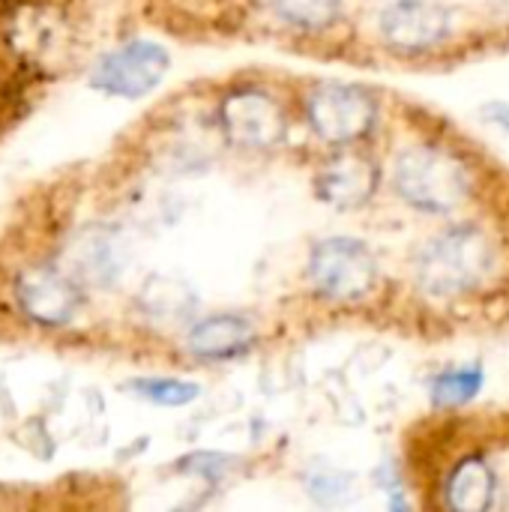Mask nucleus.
<instances>
[{
	"mask_svg": "<svg viewBox=\"0 0 509 512\" xmlns=\"http://www.w3.org/2000/svg\"><path fill=\"white\" fill-rule=\"evenodd\" d=\"M387 183L408 210L432 219H450L477 201L483 171L480 162L453 138L420 135L393 153Z\"/></svg>",
	"mask_w": 509,
	"mask_h": 512,
	"instance_id": "obj_2",
	"label": "nucleus"
},
{
	"mask_svg": "<svg viewBox=\"0 0 509 512\" xmlns=\"http://www.w3.org/2000/svg\"><path fill=\"white\" fill-rule=\"evenodd\" d=\"M501 477L486 450H462L438 483V504L453 512H486L498 507Z\"/></svg>",
	"mask_w": 509,
	"mask_h": 512,
	"instance_id": "obj_9",
	"label": "nucleus"
},
{
	"mask_svg": "<svg viewBox=\"0 0 509 512\" xmlns=\"http://www.w3.org/2000/svg\"><path fill=\"white\" fill-rule=\"evenodd\" d=\"M303 486H306L309 498L318 504H345L351 498V477L336 468L312 465Z\"/></svg>",
	"mask_w": 509,
	"mask_h": 512,
	"instance_id": "obj_15",
	"label": "nucleus"
},
{
	"mask_svg": "<svg viewBox=\"0 0 509 512\" xmlns=\"http://www.w3.org/2000/svg\"><path fill=\"white\" fill-rule=\"evenodd\" d=\"M258 324L243 312H219L195 321L186 330V351L201 363H225L249 354L258 345Z\"/></svg>",
	"mask_w": 509,
	"mask_h": 512,
	"instance_id": "obj_10",
	"label": "nucleus"
},
{
	"mask_svg": "<svg viewBox=\"0 0 509 512\" xmlns=\"http://www.w3.org/2000/svg\"><path fill=\"white\" fill-rule=\"evenodd\" d=\"M129 390L138 399H144L150 405H162V408H183L201 396L198 384L180 381V378H138L129 384Z\"/></svg>",
	"mask_w": 509,
	"mask_h": 512,
	"instance_id": "obj_14",
	"label": "nucleus"
},
{
	"mask_svg": "<svg viewBox=\"0 0 509 512\" xmlns=\"http://www.w3.org/2000/svg\"><path fill=\"white\" fill-rule=\"evenodd\" d=\"M303 279L309 294L330 309H357L375 297L381 264L375 249L351 234H330L312 243Z\"/></svg>",
	"mask_w": 509,
	"mask_h": 512,
	"instance_id": "obj_4",
	"label": "nucleus"
},
{
	"mask_svg": "<svg viewBox=\"0 0 509 512\" xmlns=\"http://www.w3.org/2000/svg\"><path fill=\"white\" fill-rule=\"evenodd\" d=\"M18 303L39 324H66L75 315L81 294L63 273L33 270L18 279Z\"/></svg>",
	"mask_w": 509,
	"mask_h": 512,
	"instance_id": "obj_11",
	"label": "nucleus"
},
{
	"mask_svg": "<svg viewBox=\"0 0 509 512\" xmlns=\"http://www.w3.org/2000/svg\"><path fill=\"white\" fill-rule=\"evenodd\" d=\"M291 105L267 84L237 81L216 105L219 135L240 153H273L291 135Z\"/></svg>",
	"mask_w": 509,
	"mask_h": 512,
	"instance_id": "obj_5",
	"label": "nucleus"
},
{
	"mask_svg": "<svg viewBox=\"0 0 509 512\" xmlns=\"http://www.w3.org/2000/svg\"><path fill=\"white\" fill-rule=\"evenodd\" d=\"M168 69H171V57L159 42L132 39L96 63L90 84L108 96L141 99L162 84Z\"/></svg>",
	"mask_w": 509,
	"mask_h": 512,
	"instance_id": "obj_8",
	"label": "nucleus"
},
{
	"mask_svg": "<svg viewBox=\"0 0 509 512\" xmlns=\"http://www.w3.org/2000/svg\"><path fill=\"white\" fill-rule=\"evenodd\" d=\"M273 18L297 36H324L345 18V0H267Z\"/></svg>",
	"mask_w": 509,
	"mask_h": 512,
	"instance_id": "obj_12",
	"label": "nucleus"
},
{
	"mask_svg": "<svg viewBox=\"0 0 509 512\" xmlns=\"http://www.w3.org/2000/svg\"><path fill=\"white\" fill-rule=\"evenodd\" d=\"M507 273L501 237L474 219L429 234L411 261V285L432 306H462L489 297Z\"/></svg>",
	"mask_w": 509,
	"mask_h": 512,
	"instance_id": "obj_1",
	"label": "nucleus"
},
{
	"mask_svg": "<svg viewBox=\"0 0 509 512\" xmlns=\"http://www.w3.org/2000/svg\"><path fill=\"white\" fill-rule=\"evenodd\" d=\"M297 111L324 150L369 144L384 120L381 96L372 87L351 81L306 84L297 99Z\"/></svg>",
	"mask_w": 509,
	"mask_h": 512,
	"instance_id": "obj_3",
	"label": "nucleus"
},
{
	"mask_svg": "<svg viewBox=\"0 0 509 512\" xmlns=\"http://www.w3.org/2000/svg\"><path fill=\"white\" fill-rule=\"evenodd\" d=\"M489 123L501 126L504 132H509V102H486V108L480 111Z\"/></svg>",
	"mask_w": 509,
	"mask_h": 512,
	"instance_id": "obj_16",
	"label": "nucleus"
},
{
	"mask_svg": "<svg viewBox=\"0 0 509 512\" xmlns=\"http://www.w3.org/2000/svg\"><path fill=\"white\" fill-rule=\"evenodd\" d=\"M486 384V372L483 366L471 363V366H450L444 372H438L429 384V399L435 411H459L468 402H474L480 396Z\"/></svg>",
	"mask_w": 509,
	"mask_h": 512,
	"instance_id": "obj_13",
	"label": "nucleus"
},
{
	"mask_svg": "<svg viewBox=\"0 0 509 512\" xmlns=\"http://www.w3.org/2000/svg\"><path fill=\"white\" fill-rule=\"evenodd\" d=\"M375 33L396 57H432L456 39V9L441 0H387Z\"/></svg>",
	"mask_w": 509,
	"mask_h": 512,
	"instance_id": "obj_6",
	"label": "nucleus"
},
{
	"mask_svg": "<svg viewBox=\"0 0 509 512\" xmlns=\"http://www.w3.org/2000/svg\"><path fill=\"white\" fill-rule=\"evenodd\" d=\"M384 177L387 171L381 159L369 150V144L333 147L318 159L312 189L321 198V204L339 213H354L375 201V195L384 186Z\"/></svg>",
	"mask_w": 509,
	"mask_h": 512,
	"instance_id": "obj_7",
	"label": "nucleus"
}]
</instances>
